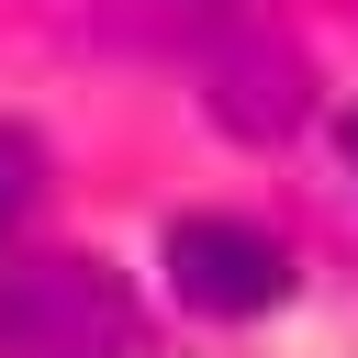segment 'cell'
<instances>
[{
  "instance_id": "obj_1",
  "label": "cell",
  "mask_w": 358,
  "mask_h": 358,
  "mask_svg": "<svg viewBox=\"0 0 358 358\" xmlns=\"http://www.w3.org/2000/svg\"><path fill=\"white\" fill-rule=\"evenodd\" d=\"M145 302L101 257H0V358H134Z\"/></svg>"
},
{
  "instance_id": "obj_2",
  "label": "cell",
  "mask_w": 358,
  "mask_h": 358,
  "mask_svg": "<svg viewBox=\"0 0 358 358\" xmlns=\"http://www.w3.org/2000/svg\"><path fill=\"white\" fill-rule=\"evenodd\" d=\"M168 280L190 313H268L291 291V246L246 213H179L168 224Z\"/></svg>"
},
{
  "instance_id": "obj_3",
  "label": "cell",
  "mask_w": 358,
  "mask_h": 358,
  "mask_svg": "<svg viewBox=\"0 0 358 358\" xmlns=\"http://www.w3.org/2000/svg\"><path fill=\"white\" fill-rule=\"evenodd\" d=\"M201 101H213V123L224 134H246V145H280V134H302V112H313V67H302V45H280V34H213L201 45Z\"/></svg>"
},
{
  "instance_id": "obj_4",
  "label": "cell",
  "mask_w": 358,
  "mask_h": 358,
  "mask_svg": "<svg viewBox=\"0 0 358 358\" xmlns=\"http://www.w3.org/2000/svg\"><path fill=\"white\" fill-rule=\"evenodd\" d=\"M34 201H45V145L22 123H0V246L34 224Z\"/></svg>"
},
{
  "instance_id": "obj_5",
  "label": "cell",
  "mask_w": 358,
  "mask_h": 358,
  "mask_svg": "<svg viewBox=\"0 0 358 358\" xmlns=\"http://www.w3.org/2000/svg\"><path fill=\"white\" fill-rule=\"evenodd\" d=\"M336 145H347V168H358V112H347V134H336Z\"/></svg>"
}]
</instances>
